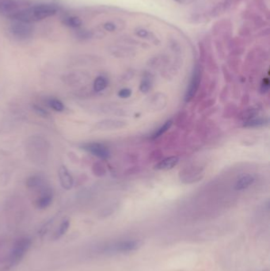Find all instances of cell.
Returning <instances> with one entry per match:
<instances>
[{"label": "cell", "instance_id": "obj_28", "mask_svg": "<svg viewBox=\"0 0 270 271\" xmlns=\"http://www.w3.org/2000/svg\"><path fill=\"white\" fill-rule=\"evenodd\" d=\"M269 88H270L269 79H264L263 81H262V86H261V91H262V93H266V92L269 91Z\"/></svg>", "mask_w": 270, "mask_h": 271}, {"label": "cell", "instance_id": "obj_7", "mask_svg": "<svg viewBox=\"0 0 270 271\" xmlns=\"http://www.w3.org/2000/svg\"><path fill=\"white\" fill-rule=\"evenodd\" d=\"M201 68L198 65L196 66L194 71L192 72V77H191V82L189 84L188 88L185 95V101L186 102L191 101L195 94L197 93L199 86L201 83Z\"/></svg>", "mask_w": 270, "mask_h": 271}, {"label": "cell", "instance_id": "obj_9", "mask_svg": "<svg viewBox=\"0 0 270 271\" xmlns=\"http://www.w3.org/2000/svg\"><path fill=\"white\" fill-rule=\"evenodd\" d=\"M127 126V122L117 119H105L97 122L94 126L95 130L111 131L117 130Z\"/></svg>", "mask_w": 270, "mask_h": 271}, {"label": "cell", "instance_id": "obj_23", "mask_svg": "<svg viewBox=\"0 0 270 271\" xmlns=\"http://www.w3.org/2000/svg\"><path fill=\"white\" fill-rule=\"evenodd\" d=\"M151 86H152L151 79L150 77H144L141 81L140 90L143 93H147L151 89Z\"/></svg>", "mask_w": 270, "mask_h": 271}, {"label": "cell", "instance_id": "obj_8", "mask_svg": "<svg viewBox=\"0 0 270 271\" xmlns=\"http://www.w3.org/2000/svg\"><path fill=\"white\" fill-rule=\"evenodd\" d=\"M32 27L31 23L17 21L11 26V33H13L15 37L19 39H26L31 37L32 33Z\"/></svg>", "mask_w": 270, "mask_h": 271}, {"label": "cell", "instance_id": "obj_30", "mask_svg": "<svg viewBox=\"0 0 270 271\" xmlns=\"http://www.w3.org/2000/svg\"><path fill=\"white\" fill-rule=\"evenodd\" d=\"M136 34H137V36H139V37L146 38V37L149 35V32L144 30V29H140V30L136 31Z\"/></svg>", "mask_w": 270, "mask_h": 271}, {"label": "cell", "instance_id": "obj_2", "mask_svg": "<svg viewBox=\"0 0 270 271\" xmlns=\"http://www.w3.org/2000/svg\"><path fill=\"white\" fill-rule=\"evenodd\" d=\"M57 9L53 5L41 4L30 8L17 11L11 15L14 20L31 23L54 16Z\"/></svg>", "mask_w": 270, "mask_h": 271}, {"label": "cell", "instance_id": "obj_24", "mask_svg": "<svg viewBox=\"0 0 270 271\" xmlns=\"http://www.w3.org/2000/svg\"><path fill=\"white\" fill-rule=\"evenodd\" d=\"M32 110L35 113H37V115L41 116V117H45V118H48L50 117L48 111L45 110L43 107H41L39 105H32Z\"/></svg>", "mask_w": 270, "mask_h": 271}, {"label": "cell", "instance_id": "obj_21", "mask_svg": "<svg viewBox=\"0 0 270 271\" xmlns=\"http://www.w3.org/2000/svg\"><path fill=\"white\" fill-rule=\"evenodd\" d=\"M64 23L72 28H77L82 25V21L77 17H68L64 18Z\"/></svg>", "mask_w": 270, "mask_h": 271}, {"label": "cell", "instance_id": "obj_1", "mask_svg": "<svg viewBox=\"0 0 270 271\" xmlns=\"http://www.w3.org/2000/svg\"><path fill=\"white\" fill-rule=\"evenodd\" d=\"M50 144L48 141L39 135H33L26 141V156L29 159L37 165L42 166L48 161Z\"/></svg>", "mask_w": 270, "mask_h": 271}, {"label": "cell", "instance_id": "obj_16", "mask_svg": "<svg viewBox=\"0 0 270 271\" xmlns=\"http://www.w3.org/2000/svg\"><path fill=\"white\" fill-rule=\"evenodd\" d=\"M268 119L262 117H254L252 119L246 121L244 123V127L246 128H257L262 127L268 124Z\"/></svg>", "mask_w": 270, "mask_h": 271}, {"label": "cell", "instance_id": "obj_3", "mask_svg": "<svg viewBox=\"0 0 270 271\" xmlns=\"http://www.w3.org/2000/svg\"><path fill=\"white\" fill-rule=\"evenodd\" d=\"M141 246V241L136 239H119L109 241L97 246L98 254L112 255L126 254L134 252Z\"/></svg>", "mask_w": 270, "mask_h": 271}, {"label": "cell", "instance_id": "obj_17", "mask_svg": "<svg viewBox=\"0 0 270 271\" xmlns=\"http://www.w3.org/2000/svg\"><path fill=\"white\" fill-rule=\"evenodd\" d=\"M108 80L105 76H97L93 83V89L95 92H101L108 86Z\"/></svg>", "mask_w": 270, "mask_h": 271}, {"label": "cell", "instance_id": "obj_4", "mask_svg": "<svg viewBox=\"0 0 270 271\" xmlns=\"http://www.w3.org/2000/svg\"><path fill=\"white\" fill-rule=\"evenodd\" d=\"M31 239L28 237L17 239L11 247L6 259V269L16 267L23 259L29 249L31 248Z\"/></svg>", "mask_w": 270, "mask_h": 271}, {"label": "cell", "instance_id": "obj_27", "mask_svg": "<svg viewBox=\"0 0 270 271\" xmlns=\"http://www.w3.org/2000/svg\"><path fill=\"white\" fill-rule=\"evenodd\" d=\"M132 95V91L130 89H122L119 91L118 93V96H119L120 98H129L130 96Z\"/></svg>", "mask_w": 270, "mask_h": 271}, {"label": "cell", "instance_id": "obj_31", "mask_svg": "<svg viewBox=\"0 0 270 271\" xmlns=\"http://www.w3.org/2000/svg\"><path fill=\"white\" fill-rule=\"evenodd\" d=\"M175 1L177 2H183L184 0H175Z\"/></svg>", "mask_w": 270, "mask_h": 271}, {"label": "cell", "instance_id": "obj_15", "mask_svg": "<svg viewBox=\"0 0 270 271\" xmlns=\"http://www.w3.org/2000/svg\"><path fill=\"white\" fill-rule=\"evenodd\" d=\"M17 8L18 4L16 0H0V11L14 14Z\"/></svg>", "mask_w": 270, "mask_h": 271}, {"label": "cell", "instance_id": "obj_12", "mask_svg": "<svg viewBox=\"0 0 270 271\" xmlns=\"http://www.w3.org/2000/svg\"><path fill=\"white\" fill-rule=\"evenodd\" d=\"M179 162V158L177 156H171L168 158L164 159L162 161H160L159 163L155 166V169L159 170V171H168L176 166Z\"/></svg>", "mask_w": 270, "mask_h": 271}, {"label": "cell", "instance_id": "obj_13", "mask_svg": "<svg viewBox=\"0 0 270 271\" xmlns=\"http://www.w3.org/2000/svg\"><path fill=\"white\" fill-rule=\"evenodd\" d=\"M46 183H47L46 179L42 176L38 175H33L30 176L26 181V187L32 190V191L39 188Z\"/></svg>", "mask_w": 270, "mask_h": 271}, {"label": "cell", "instance_id": "obj_29", "mask_svg": "<svg viewBox=\"0 0 270 271\" xmlns=\"http://www.w3.org/2000/svg\"><path fill=\"white\" fill-rule=\"evenodd\" d=\"M104 28L109 32H113L116 30V26L112 22H106L104 24Z\"/></svg>", "mask_w": 270, "mask_h": 271}, {"label": "cell", "instance_id": "obj_10", "mask_svg": "<svg viewBox=\"0 0 270 271\" xmlns=\"http://www.w3.org/2000/svg\"><path fill=\"white\" fill-rule=\"evenodd\" d=\"M58 177L61 187L66 191H70L73 187L74 178L72 173L64 165H61L58 170Z\"/></svg>", "mask_w": 270, "mask_h": 271}, {"label": "cell", "instance_id": "obj_20", "mask_svg": "<svg viewBox=\"0 0 270 271\" xmlns=\"http://www.w3.org/2000/svg\"><path fill=\"white\" fill-rule=\"evenodd\" d=\"M172 124H173V122H172L171 120H169L167 122H165L163 126H161L159 129H157L156 132H154L151 137H152L153 139H156V138L161 137V136L164 134L165 132H167V131L171 128Z\"/></svg>", "mask_w": 270, "mask_h": 271}, {"label": "cell", "instance_id": "obj_11", "mask_svg": "<svg viewBox=\"0 0 270 271\" xmlns=\"http://www.w3.org/2000/svg\"><path fill=\"white\" fill-rule=\"evenodd\" d=\"M84 75L82 73H70V74L65 75L63 77V81L65 84L71 87H76L79 85H81L84 82L85 80Z\"/></svg>", "mask_w": 270, "mask_h": 271}, {"label": "cell", "instance_id": "obj_5", "mask_svg": "<svg viewBox=\"0 0 270 271\" xmlns=\"http://www.w3.org/2000/svg\"><path fill=\"white\" fill-rule=\"evenodd\" d=\"M36 194L34 205L39 209H45L52 204L54 197V193L52 187L48 183L41 186L39 188L34 190Z\"/></svg>", "mask_w": 270, "mask_h": 271}, {"label": "cell", "instance_id": "obj_25", "mask_svg": "<svg viewBox=\"0 0 270 271\" xmlns=\"http://www.w3.org/2000/svg\"><path fill=\"white\" fill-rule=\"evenodd\" d=\"M258 113V111L255 109H251V110H247V111H245L244 113H242V116H241V118L242 120H246L248 121V120L252 119L254 117H256Z\"/></svg>", "mask_w": 270, "mask_h": 271}, {"label": "cell", "instance_id": "obj_19", "mask_svg": "<svg viewBox=\"0 0 270 271\" xmlns=\"http://www.w3.org/2000/svg\"><path fill=\"white\" fill-rule=\"evenodd\" d=\"M46 102L50 108L56 112H63L64 111V104L58 98H49Z\"/></svg>", "mask_w": 270, "mask_h": 271}, {"label": "cell", "instance_id": "obj_26", "mask_svg": "<svg viewBox=\"0 0 270 271\" xmlns=\"http://www.w3.org/2000/svg\"><path fill=\"white\" fill-rule=\"evenodd\" d=\"M225 6L223 4H219L215 7L214 10L212 11V16L213 17H218V16H221V14L225 10Z\"/></svg>", "mask_w": 270, "mask_h": 271}, {"label": "cell", "instance_id": "obj_6", "mask_svg": "<svg viewBox=\"0 0 270 271\" xmlns=\"http://www.w3.org/2000/svg\"><path fill=\"white\" fill-rule=\"evenodd\" d=\"M79 147L82 150L103 160H106L111 157V151L102 143L88 142V143H81Z\"/></svg>", "mask_w": 270, "mask_h": 271}, {"label": "cell", "instance_id": "obj_14", "mask_svg": "<svg viewBox=\"0 0 270 271\" xmlns=\"http://www.w3.org/2000/svg\"><path fill=\"white\" fill-rule=\"evenodd\" d=\"M254 182V178L251 175H244L236 182L235 189L236 191H243V190L251 187Z\"/></svg>", "mask_w": 270, "mask_h": 271}, {"label": "cell", "instance_id": "obj_18", "mask_svg": "<svg viewBox=\"0 0 270 271\" xmlns=\"http://www.w3.org/2000/svg\"><path fill=\"white\" fill-rule=\"evenodd\" d=\"M69 227V220H64V221H63V222H61L58 228L56 229V232H55L54 237H52V239H53L54 240H56V239H59L61 238V237H63L64 235L67 232Z\"/></svg>", "mask_w": 270, "mask_h": 271}, {"label": "cell", "instance_id": "obj_22", "mask_svg": "<svg viewBox=\"0 0 270 271\" xmlns=\"http://www.w3.org/2000/svg\"><path fill=\"white\" fill-rule=\"evenodd\" d=\"M92 172H93L95 175L97 177H102L105 175L106 173V167L100 162L94 163L93 167H92Z\"/></svg>", "mask_w": 270, "mask_h": 271}]
</instances>
